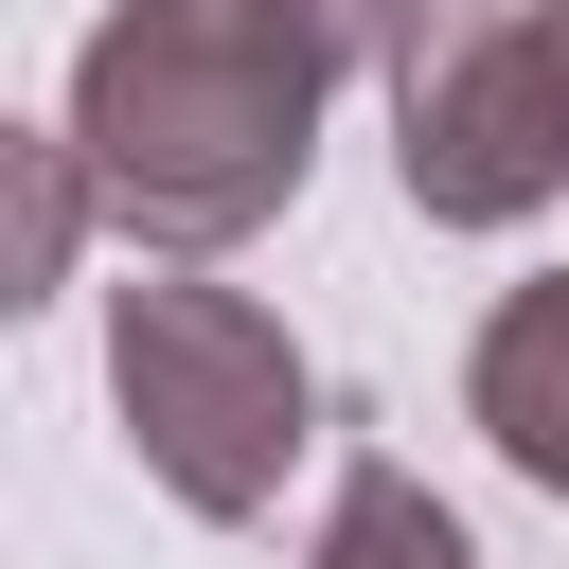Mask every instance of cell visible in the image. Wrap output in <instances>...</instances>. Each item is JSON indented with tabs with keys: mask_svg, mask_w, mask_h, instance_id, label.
Wrapping results in <instances>:
<instances>
[{
	"mask_svg": "<svg viewBox=\"0 0 569 569\" xmlns=\"http://www.w3.org/2000/svg\"><path fill=\"white\" fill-rule=\"evenodd\" d=\"M320 89L338 53L284 0H107L71 53V160L160 267H196L320 178Z\"/></svg>",
	"mask_w": 569,
	"mask_h": 569,
	"instance_id": "6da1fadb",
	"label": "cell"
},
{
	"mask_svg": "<svg viewBox=\"0 0 569 569\" xmlns=\"http://www.w3.org/2000/svg\"><path fill=\"white\" fill-rule=\"evenodd\" d=\"M107 409H124V445H142V480L178 498V516H267L284 498V462L320 445V373H302V338L249 302V284H196V267H142L124 302H107Z\"/></svg>",
	"mask_w": 569,
	"mask_h": 569,
	"instance_id": "7a4b0ae2",
	"label": "cell"
},
{
	"mask_svg": "<svg viewBox=\"0 0 569 569\" xmlns=\"http://www.w3.org/2000/svg\"><path fill=\"white\" fill-rule=\"evenodd\" d=\"M391 178L427 231H516L569 196V18L551 0H498V18H445L409 71H391Z\"/></svg>",
	"mask_w": 569,
	"mask_h": 569,
	"instance_id": "3957f363",
	"label": "cell"
},
{
	"mask_svg": "<svg viewBox=\"0 0 569 569\" xmlns=\"http://www.w3.org/2000/svg\"><path fill=\"white\" fill-rule=\"evenodd\" d=\"M462 409H480V445H498L533 498H569V267H551V284H516V302L480 320Z\"/></svg>",
	"mask_w": 569,
	"mask_h": 569,
	"instance_id": "277c9868",
	"label": "cell"
},
{
	"mask_svg": "<svg viewBox=\"0 0 569 569\" xmlns=\"http://www.w3.org/2000/svg\"><path fill=\"white\" fill-rule=\"evenodd\" d=\"M302 569H480V533H462L391 445H356V462H338V498H320V551H302Z\"/></svg>",
	"mask_w": 569,
	"mask_h": 569,
	"instance_id": "5b68a950",
	"label": "cell"
},
{
	"mask_svg": "<svg viewBox=\"0 0 569 569\" xmlns=\"http://www.w3.org/2000/svg\"><path fill=\"white\" fill-rule=\"evenodd\" d=\"M71 231H89V160H71V124H53V142H18V284H0V302H53V284H71Z\"/></svg>",
	"mask_w": 569,
	"mask_h": 569,
	"instance_id": "8992f818",
	"label": "cell"
},
{
	"mask_svg": "<svg viewBox=\"0 0 569 569\" xmlns=\"http://www.w3.org/2000/svg\"><path fill=\"white\" fill-rule=\"evenodd\" d=\"M284 18H302L338 71H409V53H427V0H284Z\"/></svg>",
	"mask_w": 569,
	"mask_h": 569,
	"instance_id": "52a82bcc",
	"label": "cell"
},
{
	"mask_svg": "<svg viewBox=\"0 0 569 569\" xmlns=\"http://www.w3.org/2000/svg\"><path fill=\"white\" fill-rule=\"evenodd\" d=\"M551 18H569V0H551Z\"/></svg>",
	"mask_w": 569,
	"mask_h": 569,
	"instance_id": "ba28073f",
	"label": "cell"
}]
</instances>
